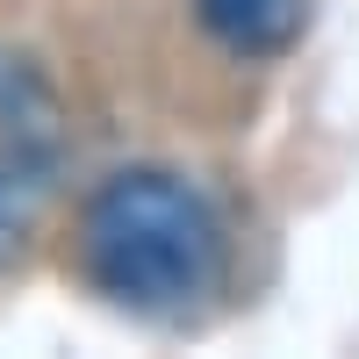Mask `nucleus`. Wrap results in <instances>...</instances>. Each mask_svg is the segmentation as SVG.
I'll return each mask as SVG.
<instances>
[{
  "mask_svg": "<svg viewBox=\"0 0 359 359\" xmlns=\"http://www.w3.org/2000/svg\"><path fill=\"white\" fill-rule=\"evenodd\" d=\"M79 266L137 316L194 309L223 280V223L201 187L165 165H130L94 187L79 216Z\"/></svg>",
  "mask_w": 359,
  "mask_h": 359,
  "instance_id": "1",
  "label": "nucleus"
},
{
  "mask_svg": "<svg viewBox=\"0 0 359 359\" xmlns=\"http://www.w3.org/2000/svg\"><path fill=\"white\" fill-rule=\"evenodd\" d=\"M65 151H72V130L57 86L22 50L0 43V266H15L36 223L50 216Z\"/></svg>",
  "mask_w": 359,
  "mask_h": 359,
  "instance_id": "2",
  "label": "nucleus"
},
{
  "mask_svg": "<svg viewBox=\"0 0 359 359\" xmlns=\"http://www.w3.org/2000/svg\"><path fill=\"white\" fill-rule=\"evenodd\" d=\"M194 22L237 57H273L302 36V0H194Z\"/></svg>",
  "mask_w": 359,
  "mask_h": 359,
  "instance_id": "3",
  "label": "nucleus"
}]
</instances>
